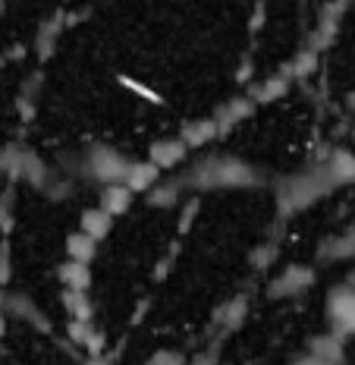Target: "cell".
Wrapping results in <instances>:
<instances>
[{
	"mask_svg": "<svg viewBox=\"0 0 355 365\" xmlns=\"http://www.w3.org/2000/svg\"><path fill=\"white\" fill-rule=\"evenodd\" d=\"M292 365H343V340L337 334H321L314 337L302 356L292 359Z\"/></svg>",
	"mask_w": 355,
	"mask_h": 365,
	"instance_id": "7a4b0ae2",
	"label": "cell"
},
{
	"mask_svg": "<svg viewBox=\"0 0 355 365\" xmlns=\"http://www.w3.org/2000/svg\"><path fill=\"white\" fill-rule=\"evenodd\" d=\"M145 365H183V356L179 353H154Z\"/></svg>",
	"mask_w": 355,
	"mask_h": 365,
	"instance_id": "3957f363",
	"label": "cell"
},
{
	"mask_svg": "<svg viewBox=\"0 0 355 365\" xmlns=\"http://www.w3.org/2000/svg\"><path fill=\"white\" fill-rule=\"evenodd\" d=\"M327 324L343 344L346 337H355V271L346 284H337L327 293Z\"/></svg>",
	"mask_w": 355,
	"mask_h": 365,
	"instance_id": "6da1fadb",
	"label": "cell"
}]
</instances>
